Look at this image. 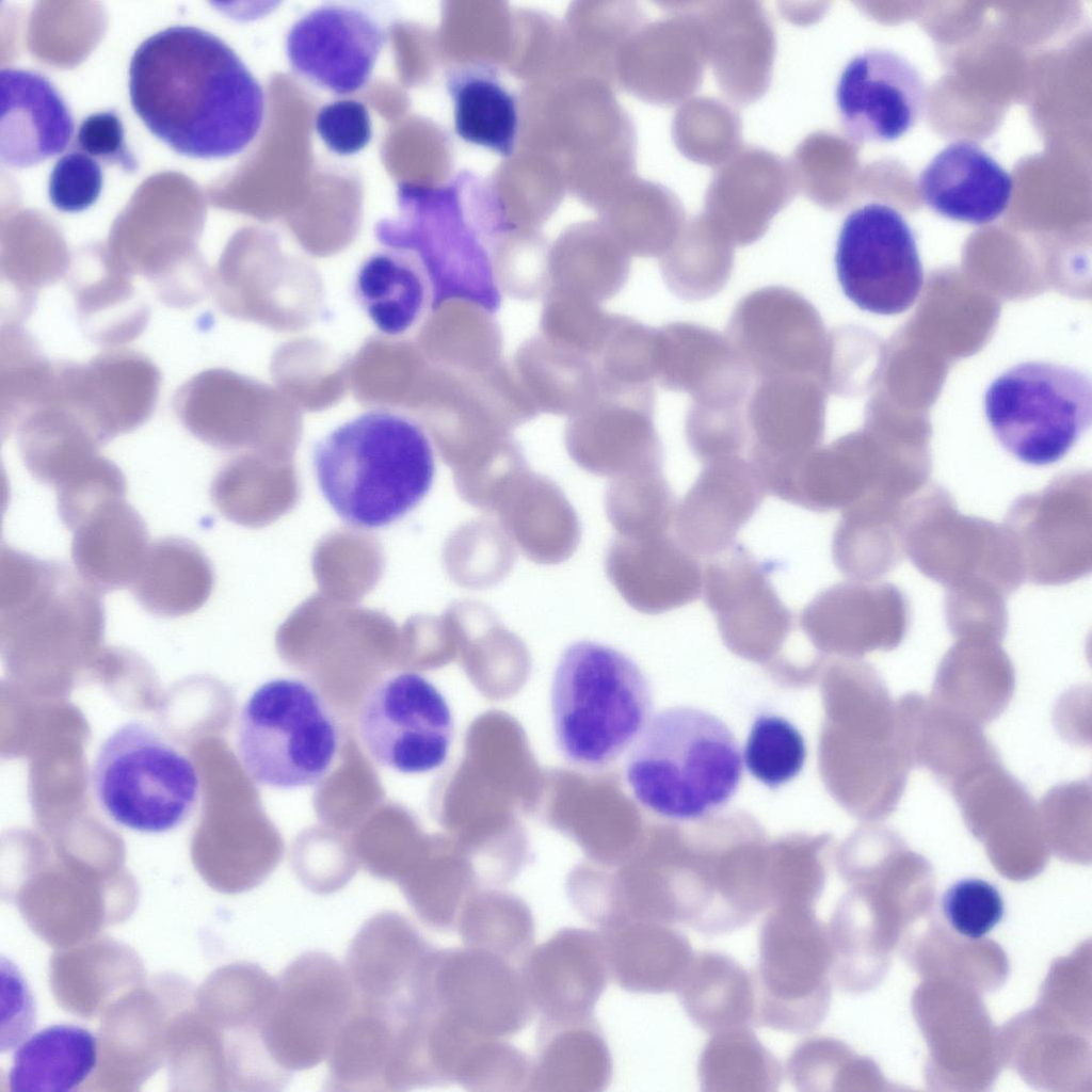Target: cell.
Returning <instances> with one entry per match:
<instances>
[{
    "label": "cell",
    "mask_w": 1092,
    "mask_h": 1092,
    "mask_svg": "<svg viewBox=\"0 0 1092 1092\" xmlns=\"http://www.w3.org/2000/svg\"><path fill=\"white\" fill-rule=\"evenodd\" d=\"M339 744L340 729L330 705L300 678L262 682L238 716L236 753L245 773L261 786L319 784L331 771Z\"/></svg>",
    "instance_id": "5"
},
{
    "label": "cell",
    "mask_w": 1092,
    "mask_h": 1092,
    "mask_svg": "<svg viewBox=\"0 0 1092 1092\" xmlns=\"http://www.w3.org/2000/svg\"><path fill=\"white\" fill-rule=\"evenodd\" d=\"M448 89L454 106V127L463 140L501 155L512 152L517 113L512 96L492 79L453 75Z\"/></svg>",
    "instance_id": "37"
},
{
    "label": "cell",
    "mask_w": 1092,
    "mask_h": 1092,
    "mask_svg": "<svg viewBox=\"0 0 1092 1092\" xmlns=\"http://www.w3.org/2000/svg\"><path fill=\"white\" fill-rule=\"evenodd\" d=\"M942 904L951 927L971 940L984 936L1003 916L1000 893L981 879L958 881L945 892Z\"/></svg>",
    "instance_id": "41"
},
{
    "label": "cell",
    "mask_w": 1092,
    "mask_h": 1092,
    "mask_svg": "<svg viewBox=\"0 0 1092 1092\" xmlns=\"http://www.w3.org/2000/svg\"><path fill=\"white\" fill-rule=\"evenodd\" d=\"M97 1041L77 1025L46 1027L25 1040L9 1074L13 1092H70L93 1072Z\"/></svg>",
    "instance_id": "30"
},
{
    "label": "cell",
    "mask_w": 1092,
    "mask_h": 1092,
    "mask_svg": "<svg viewBox=\"0 0 1092 1092\" xmlns=\"http://www.w3.org/2000/svg\"><path fill=\"white\" fill-rule=\"evenodd\" d=\"M534 929L527 903L497 888H477L455 926L464 946L488 951L518 966L533 948Z\"/></svg>",
    "instance_id": "34"
},
{
    "label": "cell",
    "mask_w": 1092,
    "mask_h": 1092,
    "mask_svg": "<svg viewBox=\"0 0 1092 1092\" xmlns=\"http://www.w3.org/2000/svg\"><path fill=\"white\" fill-rule=\"evenodd\" d=\"M0 158L27 168L63 152L74 134V118L45 76L19 68L0 71Z\"/></svg>",
    "instance_id": "19"
},
{
    "label": "cell",
    "mask_w": 1092,
    "mask_h": 1092,
    "mask_svg": "<svg viewBox=\"0 0 1092 1092\" xmlns=\"http://www.w3.org/2000/svg\"><path fill=\"white\" fill-rule=\"evenodd\" d=\"M918 189L934 212L981 225L996 220L1007 209L1013 180L981 146L957 141L928 163L919 176Z\"/></svg>",
    "instance_id": "20"
},
{
    "label": "cell",
    "mask_w": 1092,
    "mask_h": 1092,
    "mask_svg": "<svg viewBox=\"0 0 1092 1092\" xmlns=\"http://www.w3.org/2000/svg\"><path fill=\"white\" fill-rule=\"evenodd\" d=\"M624 561V589L640 611L661 613L696 600L703 571L698 559L664 532L638 536Z\"/></svg>",
    "instance_id": "27"
},
{
    "label": "cell",
    "mask_w": 1092,
    "mask_h": 1092,
    "mask_svg": "<svg viewBox=\"0 0 1092 1092\" xmlns=\"http://www.w3.org/2000/svg\"><path fill=\"white\" fill-rule=\"evenodd\" d=\"M556 742L572 764L615 761L640 735L653 706L647 677L626 654L593 641L569 644L550 690Z\"/></svg>",
    "instance_id": "4"
},
{
    "label": "cell",
    "mask_w": 1092,
    "mask_h": 1092,
    "mask_svg": "<svg viewBox=\"0 0 1092 1092\" xmlns=\"http://www.w3.org/2000/svg\"><path fill=\"white\" fill-rule=\"evenodd\" d=\"M387 250L412 258L424 275L433 308L460 300L494 311L500 302L493 266L468 247L454 226L448 194L410 182L397 190V214L374 226Z\"/></svg>",
    "instance_id": "10"
},
{
    "label": "cell",
    "mask_w": 1092,
    "mask_h": 1092,
    "mask_svg": "<svg viewBox=\"0 0 1092 1092\" xmlns=\"http://www.w3.org/2000/svg\"><path fill=\"white\" fill-rule=\"evenodd\" d=\"M357 729L378 765L403 774H421L445 764L454 725L438 688L417 672L401 671L381 678L368 691Z\"/></svg>",
    "instance_id": "12"
},
{
    "label": "cell",
    "mask_w": 1092,
    "mask_h": 1092,
    "mask_svg": "<svg viewBox=\"0 0 1092 1092\" xmlns=\"http://www.w3.org/2000/svg\"><path fill=\"white\" fill-rule=\"evenodd\" d=\"M401 1013L359 1001L339 1029L327 1055L331 1091H389Z\"/></svg>",
    "instance_id": "26"
},
{
    "label": "cell",
    "mask_w": 1092,
    "mask_h": 1092,
    "mask_svg": "<svg viewBox=\"0 0 1092 1092\" xmlns=\"http://www.w3.org/2000/svg\"><path fill=\"white\" fill-rule=\"evenodd\" d=\"M775 568L776 563L757 560L737 542L708 559L703 573L704 599L730 646L761 652L790 630L793 615L770 580Z\"/></svg>",
    "instance_id": "16"
},
{
    "label": "cell",
    "mask_w": 1092,
    "mask_h": 1092,
    "mask_svg": "<svg viewBox=\"0 0 1092 1092\" xmlns=\"http://www.w3.org/2000/svg\"><path fill=\"white\" fill-rule=\"evenodd\" d=\"M926 90L917 68L904 57L871 48L842 68L835 90L840 125L855 143L890 142L919 119Z\"/></svg>",
    "instance_id": "14"
},
{
    "label": "cell",
    "mask_w": 1092,
    "mask_h": 1092,
    "mask_svg": "<svg viewBox=\"0 0 1092 1092\" xmlns=\"http://www.w3.org/2000/svg\"><path fill=\"white\" fill-rule=\"evenodd\" d=\"M1013 689V670L1001 652H983L971 657L962 656L954 648L937 670L932 700L983 725L1002 713Z\"/></svg>",
    "instance_id": "33"
},
{
    "label": "cell",
    "mask_w": 1092,
    "mask_h": 1092,
    "mask_svg": "<svg viewBox=\"0 0 1092 1092\" xmlns=\"http://www.w3.org/2000/svg\"><path fill=\"white\" fill-rule=\"evenodd\" d=\"M356 1003L344 965L327 953L306 952L276 979L261 1035L274 1062L291 1073L316 1066Z\"/></svg>",
    "instance_id": "11"
},
{
    "label": "cell",
    "mask_w": 1092,
    "mask_h": 1092,
    "mask_svg": "<svg viewBox=\"0 0 1092 1092\" xmlns=\"http://www.w3.org/2000/svg\"><path fill=\"white\" fill-rule=\"evenodd\" d=\"M697 1076L706 1092H774L782 1067L750 1027L712 1033L700 1056Z\"/></svg>",
    "instance_id": "36"
},
{
    "label": "cell",
    "mask_w": 1092,
    "mask_h": 1092,
    "mask_svg": "<svg viewBox=\"0 0 1092 1092\" xmlns=\"http://www.w3.org/2000/svg\"><path fill=\"white\" fill-rule=\"evenodd\" d=\"M984 411L994 436L1014 457L1035 466L1053 464L1090 427L1091 381L1070 366L1021 363L990 384Z\"/></svg>",
    "instance_id": "7"
},
{
    "label": "cell",
    "mask_w": 1092,
    "mask_h": 1092,
    "mask_svg": "<svg viewBox=\"0 0 1092 1092\" xmlns=\"http://www.w3.org/2000/svg\"><path fill=\"white\" fill-rule=\"evenodd\" d=\"M211 587V567L202 550L188 540L166 537L149 545L131 591L148 612L181 616L199 609Z\"/></svg>",
    "instance_id": "29"
},
{
    "label": "cell",
    "mask_w": 1092,
    "mask_h": 1092,
    "mask_svg": "<svg viewBox=\"0 0 1092 1092\" xmlns=\"http://www.w3.org/2000/svg\"><path fill=\"white\" fill-rule=\"evenodd\" d=\"M407 255L387 250L367 257L354 278V295L373 325L387 336L407 332L420 318L428 284Z\"/></svg>",
    "instance_id": "31"
},
{
    "label": "cell",
    "mask_w": 1092,
    "mask_h": 1092,
    "mask_svg": "<svg viewBox=\"0 0 1092 1092\" xmlns=\"http://www.w3.org/2000/svg\"><path fill=\"white\" fill-rule=\"evenodd\" d=\"M432 947L401 914L384 911L354 936L346 969L359 1001L396 1006L408 999L414 977Z\"/></svg>",
    "instance_id": "22"
},
{
    "label": "cell",
    "mask_w": 1092,
    "mask_h": 1092,
    "mask_svg": "<svg viewBox=\"0 0 1092 1092\" xmlns=\"http://www.w3.org/2000/svg\"><path fill=\"white\" fill-rule=\"evenodd\" d=\"M742 759L752 776L775 789L801 772L806 743L798 727L784 717L760 713L751 726Z\"/></svg>",
    "instance_id": "38"
},
{
    "label": "cell",
    "mask_w": 1092,
    "mask_h": 1092,
    "mask_svg": "<svg viewBox=\"0 0 1092 1092\" xmlns=\"http://www.w3.org/2000/svg\"><path fill=\"white\" fill-rule=\"evenodd\" d=\"M610 978L633 993L678 991L694 957L687 936L672 925L627 920L599 929Z\"/></svg>",
    "instance_id": "23"
},
{
    "label": "cell",
    "mask_w": 1092,
    "mask_h": 1092,
    "mask_svg": "<svg viewBox=\"0 0 1092 1092\" xmlns=\"http://www.w3.org/2000/svg\"><path fill=\"white\" fill-rule=\"evenodd\" d=\"M129 97L147 129L176 152L228 158L258 134L261 85L216 35L173 26L144 39L129 65Z\"/></svg>",
    "instance_id": "1"
},
{
    "label": "cell",
    "mask_w": 1092,
    "mask_h": 1092,
    "mask_svg": "<svg viewBox=\"0 0 1092 1092\" xmlns=\"http://www.w3.org/2000/svg\"><path fill=\"white\" fill-rule=\"evenodd\" d=\"M844 1045L829 1037H812L798 1044L787 1060V1075L799 1091L841 1090L850 1082Z\"/></svg>",
    "instance_id": "40"
},
{
    "label": "cell",
    "mask_w": 1092,
    "mask_h": 1092,
    "mask_svg": "<svg viewBox=\"0 0 1092 1092\" xmlns=\"http://www.w3.org/2000/svg\"><path fill=\"white\" fill-rule=\"evenodd\" d=\"M103 187V173L97 160L79 150L63 155L49 176L48 195L54 208L80 212L96 203Z\"/></svg>",
    "instance_id": "42"
},
{
    "label": "cell",
    "mask_w": 1092,
    "mask_h": 1092,
    "mask_svg": "<svg viewBox=\"0 0 1092 1092\" xmlns=\"http://www.w3.org/2000/svg\"><path fill=\"white\" fill-rule=\"evenodd\" d=\"M76 144L95 160L135 172L138 161L125 140L123 122L113 111H101L86 116L80 124Z\"/></svg>",
    "instance_id": "44"
},
{
    "label": "cell",
    "mask_w": 1092,
    "mask_h": 1092,
    "mask_svg": "<svg viewBox=\"0 0 1092 1092\" xmlns=\"http://www.w3.org/2000/svg\"><path fill=\"white\" fill-rule=\"evenodd\" d=\"M758 947L754 1024L792 1033L817 1029L831 1001L826 925L813 906L775 905L762 920Z\"/></svg>",
    "instance_id": "8"
},
{
    "label": "cell",
    "mask_w": 1092,
    "mask_h": 1092,
    "mask_svg": "<svg viewBox=\"0 0 1092 1092\" xmlns=\"http://www.w3.org/2000/svg\"><path fill=\"white\" fill-rule=\"evenodd\" d=\"M767 494L752 462L739 455L707 462L675 508V537L697 559L713 558L736 543Z\"/></svg>",
    "instance_id": "18"
},
{
    "label": "cell",
    "mask_w": 1092,
    "mask_h": 1092,
    "mask_svg": "<svg viewBox=\"0 0 1092 1092\" xmlns=\"http://www.w3.org/2000/svg\"><path fill=\"white\" fill-rule=\"evenodd\" d=\"M835 266L846 296L878 315L908 310L924 284L914 232L902 214L885 204H866L846 216Z\"/></svg>",
    "instance_id": "13"
},
{
    "label": "cell",
    "mask_w": 1092,
    "mask_h": 1092,
    "mask_svg": "<svg viewBox=\"0 0 1092 1092\" xmlns=\"http://www.w3.org/2000/svg\"><path fill=\"white\" fill-rule=\"evenodd\" d=\"M880 592L862 584L837 583L804 607L800 624L812 639L826 646H885L880 636Z\"/></svg>",
    "instance_id": "35"
},
{
    "label": "cell",
    "mask_w": 1092,
    "mask_h": 1092,
    "mask_svg": "<svg viewBox=\"0 0 1092 1092\" xmlns=\"http://www.w3.org/2000/svg\"><path fill=\"white\" fill-rule=\"evenodd\" d=\"M71 560L78 575L98 593L131 585L149 548L141 515L124 500L110 503L74 531Z\"/></svg>",
    "instance_id": "24"
},
{
    "label": "cell",
    "mask_w": 1092,
    "mask_h": 1092,
    "mask_svg": "<svg viewBox=\"0 0 1092 1092\" xmlns=\"http://www.w3.org/2000/svg\"><path fill=\"white\" fill-rule=\"evenodd\" d=\"M315 127L326 147L341 156L362 150L372 135L369 111L362 101L354 99L323 106L317 113Z\"/></svg>",
    "instance_id": "43"
},
{
    "label": "cell",
    "mask_w": 1092,
    "mask_h": 1092,
    "mask_svg": "<svg viewBox=\"0 0 1092 1092\" xmlns=\"http://www.w3.org/2000/svg\"><path fill=\"white\" fill-rule=\"evenodd\" d=\"M897 706L913 765L927 768L950 791L979 769L999 761L980 725L912 692Z\"/></svg>",
    "instance_id": "21"
},
{
    "label": "cell",
    "mask_w": 1092,
    "mask_h": 1092,
    "mask_svg": "<svg viewBox=\"0 0 1092 1092\" xmlns=\"http://www.w3.org/2000/svg\"><path fill=\"white\" fill-rule=\"evenodd\" d=\"M91 781L99 805L114 822L151 834L183 823L200 791L193 761L141 721L126 722L105 739Z\"/></svg>",
    "instance_id": "6"
},
{
    "label": "cell",
    "mask_w": 1092,
    "mask_h": 1092,
    "mask_svg": "<svg viewBox=\"0 0 1092 1092\" xmlns=\"http://www.w3.org/2000/svg\"><path fill=\"white\" fill-rule=\"evenodd\" d=\"M62 523L74 531L101 508L124 500L126 480L113 464L87 461L55 486Z\"/></svg>",
    "instance_id": "39"
},
{
    "label": "cell",
    "mask_w": 1092,
    "mask_h": 1092,
    "mask_svg": "<svg viewBox=\"0 0 1092 1092\" xmlns=\"http://www.w3.org/2000/svg\"><path fill=\"white\" fill-rule=\"evenodd\" d=\"M408 1001L420 1012L504 1040L536 1014L520 967L468 946L432 948L415 975Z\"/></svg>",
    "instance_id": "9"
},
{
    "label": "cell",
    "mask_w": 1092,
    "mask_h": 1092,
    "mask_svg": "<svg viewBox=\"0 0 1092 1092\" xmlns=\"http://www.w3.org/2000/svg\"><path fill=\"white\" fill-rule=\"evenodd\" d=\"M626 780L636 800L672 820L703 818L725 805L742 777L736 737L716 714L692 706L664 708L631 745Z\"/></svg>",
    "instance_id": "3"
},
{
    "label": "cell",
    "mask_w": 1092,
    "mask_h": 1092,
    "mask_svg": "<svg viewBox=\"0 0 1092 1092\" xmlns=\"http://www.w3.org/2000/svg\"><path fill=\"white\" fill-rule=\"evenodd\" d=\"M611 1074V1055L593 1016L576 1021L540 1018L527 1090L601 1091Z\"/></svg>",
    "instance_id": "25"
},
{
    "label": "cell",
    "mask_w": 1092,
    "mask_h": 1092,
    "mask_svg": "<svg viewBox=\"0 0 1092 1092\" xmlns=\"http://www.w3.org/2000/svg\"><path fill=\"white\" fill-rule=\"evenodd\" d=\"M519 967L536 1014L549 1021L592 1017L610 979L603 935L590 929L557 931Z\"/></svg>",
    "instance_id": "17"
},
{
    "label": "cell",
    "mask_w": 1092,
    "mask_h": 1092,
    "mask_svg": "<svg viewBox=\"0 0 1092 1092\" xmlns=\"http://www.w3.org/2000/svg\"><path fill=\"white\" fill-rule=\"evenodd\" d=\"M966 826L980 838L1037 837L1040 810L1000 761L990 764L951 791Z\"/></svg>",
    "instance_id": "32"
},
{
    "label": "cell",
    "mask_w": 1092,
    "mask_h": 1092,
    "mask_svg": "<svg viewBox=\"0 0 1092 1092\" xmlns=\"http://www.w3.org/2000/svg\"><path fill=\"white\" fill-rule=\"evenodd\" d=\"M678 993L690 1019L710 1034L755 1022L752 973L723 952L694 953Z\"/></svg>",
    "instance_id": "28"
},
{
    "label": "cell",
    "mask_w": 1092,
    "mask_h": 1092,
    "mask_svg": "<svg viewBox=\"0 0 1092 1092\" xmlns=\"http://www.w3.org/2000/svg\"><path fill=\"white\" fill-rule=\"evenodd\" d=\"M386 39L385 30L365 11L328 4L293 23L286 53L298 75L335 94H350L368 83Z\"/></svg>",
    "instance_id": "15"
},
{
    "label": "cell",
    "mask_w": 1092,
    "mask_h": 1092,
    "mask_svg": "<svg viewBox=\"0 0 1092 1092\" xmlns=\"http://www.w3.org/2000/svg\"><path fill=\"white\" fill-rule=\"evenodd\" d=\"M317 483L347 525L372 530L413 511L430 492L435 457L412 418L371 410L341 423L314 446Z\"/></svg>",
    "instance_id": "2"
}]
</instances>
